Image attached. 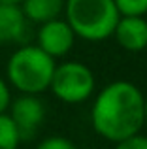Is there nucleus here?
Segmentation results:
<instances>
[{
	"label": "nucleus",
	"instance_id": "obj_9",
	"mask_svg": "<svg viewBox=\"0 0 147 149\" xmlns=\"http://www.w3.org/2000/svg\"><path fill=\"white\" fill-rule=\"evenodd\" d=\"M23 13L28 21L45 23L57 19L64 8V0H23Z\"/></svg>",
	"mask_w": 147,
	"mask_h": 149
},
{
	"label": "nucleus",
	"instance_id": "obj_6",
	"mask_svg": "<svg viewBox=\"0 0 147 149\" xmlns=\"http://www.w3.org/2000/svg\"><path fill=\"white\" fill-rule=\"evenodd\" d=\"M74 38H76V32L68 25V21H60L57 17L42 23L38 30V47H42L53 58L62 57L74 47Z\"/></svg>",
	"mask_w": 147,
	"mask_h": 149
},
{
	"label": "nucleus",
	"instance_id": "obj_2",
	"mask_svg": "<svg viewBox=\"0 0 147 149\" xmlns=\"http://www.w3.org/2000/svg\"><path fill=\"white\" fill-rule=\"evenodd\" d=\"M55 58L38 45H23L10 57L6 66L8 79L25 95H40L51 85Z\"/></svg>",
	"mask_w": 147,
	"mask_h": 149
},
{
	"label": "nucleus",
	"instance_id": "obj_11",
	"mask_svg": "<svg viewBox=\"0 0 147 149\" xmlns=\"http://www.w3.org/2000/svg\"><path fill=\"white\" fill-rule=\"evenodd\" d=\"M121 15H145L147 0H113Z\"/></svg>",
	"mask_w": 147,
	"mask_h": 149
},
{
	"label": "nucleus",
	"instance_id": "obj_16",
	"mask_svg": "<svg viewBox=\"0 0 147 149\" xmlns=\"http://www.w3.org/2000/svg\"><path fill=\"white\" fill-rule=\"evenodd\" d=\"M0 2H8V4H21L23 0H0Z\"/></svg>",
	"mask_w": 147,
	"mask_h": 149
},
{
	"label": "nucleus",
	"instance_id": "obj_10",
	"mask_svg": "<svg viewBox=\"0 0 147 149\" xmlns=\"http://www.w3.org/2000/svg\"><path fill=\"white\" fill-rule=\"evenodd\" d=\"M19 142L21 138H19V132L11 117L6 113H0V149H17Z\"/></svg>",
	"mask_w": 147,
	"mask_h": 149
},
{
	"label": "nucleus",
	"instance_id": "obj_15",
	"mask_svg": "<svg viewBox=\"0 0 147 149\" xmlns=\"http://www.w3.org/2000/svg\"><path fill=\"white\" fill-rule=\"evenodd\" d=\"M144 117H145V123H147V98H144Z\"/></svg>",
	"mask_w": 147,
	"mask_h": 149
},
{
	"label": "nucleus",
	"instance_id": "obj_12",
	"mask_svg": "<svg viewBox=\"0 0 147 149\" xmlns=\"http://www.w3.org/2000/svg\"><path fill=\"white\" fill-rule=\"evenodd\" d=\"M36 149H76V146L68 138H62V136H49L44 142L38 143Z\"/></svg>",
	"mask_w": 147,
	"mask_h": 149
},
{
	"label": "nucleus",
	"instance_id": "obj_7",
	"mask_svg": "<svg viewBox=\"0 0 147 149\" xmlns=\"http://www.w3.org/2000/svg\"><path fill=\"white\" fill-rule=\"evenodd\" d=\"M113 36L126 51H141L147 47V21L144 15H121Z\"/></svg>",
	"mask_w": 147,
	"mask_h": 149
},
{
	"label": "nucleus",
	"instance_id": "obj_13",
	"mask_svg": "<svg viewBox=\"0 0 147 149\" xmlns=\"http://www.w3.org/2000/svg\"><path fill=\"white\" fill-rule=\"evenodd\" d=\"M115 149H147V138L140 134H134L130 138H125L121 142H117Z\"/></svg>",
	"mask_w": 147,
	"mask_h": 149
},
{
	"label": "nucleus",
	"instance_id": "obj_14",
	"mask_svg": "<svg viewBox=\"0 0 147 149\" xmlns=\"http://www.w3.org/2000/svg\"><path fill=\"white\" fill-rule=\"evenodd\" d=\"M11 95H10V87L8 83L0 77V113H6V109L10 108Z\"/></svg>",
	"mask_w": 147,
	"mask_h": 149
},
{
	"label": "nucleus",
	"instance_id": "obj_4",
	"mask_svg": "<svg viewBox=\"0 0 147 149\" xmlns=\"http://www.w3.org/2000/svg\"><path fill=\"white\" fill-rule=\"evenodd\" d=\"M49 89L59 100L68 102V104H77L92 95L94 76H92L91 68L81 62H62L60 66H55Z\"/></svg>",
	"mask_w": 147,
	"mask_h": 149
},
{
	"label": "nucleus",
	"instance_id": "obj_5",
	"mask_svg": "<svg viewBox=\"0 0 147 149\" xmlns=\"http://www.w3.org/2000/svg\"><path fill=\"white\" fill-rule=\"evenodd\" d=\"M10 117L21 140L34 138L36 130L45 119V106L36 95H25L10 102Z\"/></svg>",
	"mask_w": 147,
	"mask_h": 149
},
{
	"label": "nucleus",
	"instance_id": "obj_8",
	"mask_svg": "<svg viewBox=\"0 0 147 149\" xmlns=\"http://www.w3.org/2000/svg\"><path fill=\"white\" fill-rule=\"evenodd\" d=\"M26 30V17L19 4L0 2V44L21 42Z\"/></svg>",
	"mask_w": 147,
	"mask_h": 149
},
{
	"label": "nucleus",
	"instance_id": "obj_1",
	"mask_svg": "<svg viewBox=\"0 0 147 149\" xmlns=\"http://www.w3.org/2000/svg\"><path fill=\"white\" fill-rule=\"evenodd\" d=\"M94 130L110 142L140 134L145 123L144 95L130 81H113L98 93L91 109Z\"/></svg>",
	"mask_w": 147,
	"mask_h": 149
},
{
	"label": "nucleus",
	"instance_id": "obj_3",
	"mask_svg": "<svg viewBox=\"0 0 147 149\" xmlns=\"http://www.w3.org/2000/svg\"><path fill=\"white\" fill-rule=\"evenodd\" d=\"M119 13L113 0H68L66 19L76 36L89 42L106 40L113 34Z\"/></svg>",
	"mask_w": 147,
	"mask_h": 149
}]
</instances>
